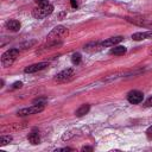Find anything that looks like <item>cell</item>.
Listing matches in <instances>:
<instances>
[{
	"mask_svg": "<svg viewBox=\"0 0 152 152\" xmlns=\"http://www.w3.org/2000/svg\"><path fill=\"white\" fill-rule=\"evenodd\" d=\"M27 140L32 144V145H38L40 142V135H39V132L37 128H33L28 135H27Z\"/></svg>",
	"mask_w": 152,
	"mask_h": 152,
	"instance_id": "cell-11",
	"label": "cell"
},
{
	"mask_svg": "<svg viewBox=\"0 0 152 152\" xmlns=\"http://www.w3.org/2000/svg\"><path fill=\"white\" fill-rule=\"evenodd\" d=\"M23 87V83L21 82H14L11 87V89H18V88H21Z\"/></svg>",
	"mask_w": 152,
	"mask_h": 152,
	"instance_id": "cell-18",
	"label": "cell"
},
{
	"mask_svg": "<svg viewBox=\"0 0 152 152\" xmlns=\"http://www.w3.org/2000/svg\"><path fill=\"white\" fill-rule=\"evenodd\" d=\"M37 4H38V6H42V5H46V4H49V1L48 0H34Z\"/></svg>",
	"mask_w": 152,
	"mask_h": 152,
	"instance_id": "cell-21",
	"label": "cell"
},
{
	"mask_svg": "<svg viewBox=\"0 0 152 152\" xmlns=\"http://www.w3.org/2000/svg\"><path fill=\"white\" fill-rule=\"evenodd\" d=\"M49 65L48 62H39V63H34L32 65H28L25 68L24 72L25 74H33V72H37V71H40L43 69H45L46 66Z\"/></svg>",
	"mask_w": 152,
	"mask_h": 152,
	"instance_id": "cell-8",
	"label": "cell"
},
{
	"mask_svg": "<svg viewBox=\"0 0 152 152\" xmlns=\"http://www.w3.org/2000/svg\"><path fill=\"white\" fill-rule=\"evenodd\" d=\"M152 38V31H144V32H135L132 34V39L135 42H140L144 39Z\"/></svg>",
	"mask_w": 152,
	"mask_h": 152,
	"instance_id": "cell-12",
	"label": "cell"
},
{
	"mask_svg": "<svg viewBox=\"0 0 152 152\" xmlns=\"http://www.w3.org/2000/svg\"><path fill=\"white\" fill-rule=\"evenodd\" d=\"M126 20L128 23H132L138 26H145V27L150 28V31H152V20H147V19H142V18H131V17H126Z\"/></svg>",
	"mask_w": 152,
	"mask_h": 152,
	"instance_id": "cell-6",
	"label": "cell"
},
{
	"mask_svg": "<svg viewBox=\"0 0 152 152\" xmlns=\"http://www.w3.org/2000/svg\"><path fill=\"white\" fill-rule=\"evenodd\" d=\"M43 110H44V103H38V104H33L31 107L19 109L17 112V115L18 116H26V115H31V114H38Z\"/></svg>",
	"mask_w": 152,
	"mask_h": 152,
	"instance_id": "cell-5",
	"label": "cell"
},
{
	"mask_svg": "<svg viewBox=\"0 0 152 152\" xmlns=\"http://www.w3.org/2000/svg\"><path fill=\"white\" fill-rule=\"evenodd\" d=\"M89 109H90V104L84 103V104H82V106H81V107L75 112V115H76V116H78V118H81V116L86 115V114L89 112Z\"/></svg>",
	"mask_w": 152,
	"mask_h": 152,
	"instance_id": "cell-15",
	"label": "cell"
},
{
	"mask_svg": "<svg viewBox=\"0 0 152 152\" xmlns=\"http://www.w3.org/2000/svg\"><path fill=\"white\" fill-rule=\"evenodd\" d=\"M101 49H103L101 43H88L83 46V50L88 52H96V51H100Z\"/></svg>",
	"mask_w": 152,
	"mask_h": 152,
	"instance_id": "cell-13",
	"label": "cell"
},
{
	"mask_svg": "<svg viewBox=\"0 0 152 152\" xmlns=\"http://www.w3.org/2000/svg\"><path fill=\"white\" fill-rule=\"evenodd\" d=\"M126 51H127L126 46L118 45V46L112 48V49H110V51H109V53H110V55H114V56H121V55L126 53Z\"/></svg>",
	"mask_w": 152,
	"mask_h": 152,
	"instance_id": "cell-14",
	"label": "cell"
},
{
	"mask_svg": "<svg viewBox=\"0 0 152 152\" xmlns=\"http://www.w3.org/2000/svg\"><path fill=\"white\" fill-rule=\"evenodd\" d=\"M11 141H12V137L11 135H1V138H0V146H5V145H7Z\"/></svg>",
	"mask_w": 152,
	"mask_h": 152,
	"instance_id": "cell-16",
	"label": "cell"
},
{
	"mask_svg": "<svg viewBox=\"0 0 152 152\" xmlns=\"http://www.w3.org/2000/svg\"><path fill=\"white\" fill-rule=\"evenodd\" d=\"M142 99H144V94L141 91H139V90H132V91H129L127 94V100L132 104L140 103L142 101Z\"/></svg>",
	"mask_w": 152,
	"mask_h": 152,
	"instance_id": "cell-7",
	"label": "cell"
},
{
	"mask_svg": "<svg viewBox=\"0 0 152 152\" xmlns=\"http://www.w3.org/2000/svg\"><path fill=\"white\" fill-rule=\"evenodd\" d=\"M124 40V37L122 36H115V37H110L103 42H101V45L102 48H108V46H115L116 44H119L120 42Z\"/></svg>",
	"mask_w": 152,
	"mask_h": 152,
	"instance_id": "cell-9",
	"label": "cell"
},
{
	"mask_svg": "<svg viewBox=\"0 0 152 152\" xmlns=\"http://www.w3.org/2000/svg\"><path fill=\"white\" fill-rule=\"evenodd\" d=\"M81 151H93V147L91 146H83L81 148Z\"/></svg>",
	"mask_w": 152,
	"mask_h": 152,
	"instance_id": "cell-23",
	"label": "cell"
},
{
	"mask_svg": "<svg viewBox=\"0 0 152 152\" xmlns=\"http://www.w3.org/2000/svg\"><path fill=\"white\" fill-rule=\"evenodd\" d=\"M69 31L64 26H56L49 34H48V44L49 46H56L62 43V39L68 36Z\"/></svg>",
	"mask_w": 152,
	"mask_h": 152,
	"instance_id": "cell-1",
	"label": "cell"
},
{
	"mask_svg": "<svg viewBox=\"0 0 152 152\" xmlns=\"http://www.w3.org/2000/svg\"><path fill=\"white\" fill-rule=\"evenodd\" d=\"M52 12H53V5L49 2V4H46V5H42V6L36 7V8L32 11V15H33L36 19H43V18L50 15Z\"/></svg>",
	"mask_w": 152,
	"mask_h": 152,
	"instance_id": "cell-3",
	"label": "cell"
},
{
	"mask_svg": "<svg viewBox=\"0 0 152 152\" xmlns=\"http://www.w3.org/2000/svg\"><path fill=\"white\" fill-rule=\"evenodd\" d=\"M18 56H19L18 49H8L1 55V65L4 68H8L10 65L13 64V62L17 59Z\"/></svg>",
	"mask_w": 152,
	"mask_h": 152,
	"instance_id": "cell-2",
	"label": "cell"
},
{
	"mask_svg": "<svg viewBox=\"0 0 152 152\" xmlns=\"http://www.w3.org/2000/svg\"><path fill=\"white\" fill-rule=\"evenodd\" d=\"M144 106H145V107H152V96H150V97L145 101Z\"/></svg>",
	"mask_w": 152,
	"mask_h": 152,
	"instance_id": "cell-19",
	"label": "cell"
},
{
	"mask_svg": "<svg viewBox=\"0 0 152 152\" xmlns=\"http://www.w3.org/2000/svg\"><path fill=\"white\" fill-rule=\"evenodd\" d=\"M5 27L12 32H18L21 27V24L19 20H15V19H11V20H7L5 23Z\"/></svg>",
	"mask_w": 152,
	"mask_h": 152,
	"instance_id": "cell-10",
	"label": "cell"
},
{
	"mask_svg": "<svg viewBox=\"0 0 152 152\" xmlns=\"http://www.w3.org/2000/svg\"><path fill=\"white\" fill-rule=\"evenodd\" d=\"M148 55H152V48L148 49Z\"/></svg>",
	"mask_w": 152,
	"mask_h": 152,
	"instance_id": "cell-25",
	"label": "cell"
},
{
	"mask_svg": "<svg viewBox=\"0 0 152 152\" xmlns=\"http://www.w3.org/2000/svg\"><path fill=\"white\" fill-rule=\"evenodd\" d=\"M55 151H56V152H57V151H64V152H65V151H72V148H70V147H62V148H57V150H55Z\"/></svg>",
	"mask_w": 152,
	"mask_h": 152,
	"instance_id": "cell-22",
	"label": "cell"
},
{
	"mask_svg": "<svg viewBox=\"0 0 152 152\" xmlns=\"http://www.w3.org/2000/svg\"><path fill=\"white\" fill-rule=\"evenodd\" d=\"M75 77V70L71 68L64 69L62 71H59L56 76H55V81L58 83H64V82H69Z\"/></svg>",
	"mask_w": 152,
	"mask_h": 152,
	"instance_id": "cell-4",
	"label": "cell"
},
{
	"mask_svg": "<svg viewBox=\"0 0 152 152\" xmlns=\"http://www.w3.org/2000/svg\"><path fill=\"white\" fill-rule=\"evenodd\" d=\"M70 4H71V7L72 8H76L77 7V1L76 0H70Z\"/></svg>",
	"mask_w": 152,
	"mask_h": 152,
	"instance_id": "cell-24",
	"label": "cell"
},
{
	"mask_svg": "<svg viewBox=\"0 0 152 152\" xmlns=\"http://www.w3.org/2000/svg\"><path fill=\"white\" fill-rule=\"evenodd\" d=\"M81 59H82L81 53H78V52L72 53V56H71V62H72L74 64H80V63H81Z\"/></svg>",
	"mask_w": 152,
	"mask_h": 152,
	"instance_id": "cell-17",
	"label": "cell"
},
{
	"mask_svg": "<svg viewBox=\"0 0 152 152\" xmlns=\"http://www.w3.org/2000/svg\"><path fill=\"white\" fill-rule=\"evenodd\" d=\"M146 135L148 139H152V125L146 129Z\"/></svg>",
	"mask_w": 152,
	"mask_h": 152,
	"instance_id": "cell-20",
	"label": "cell"
}]
</instances>
